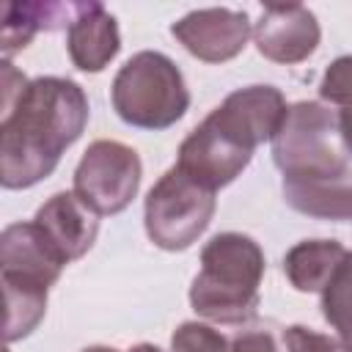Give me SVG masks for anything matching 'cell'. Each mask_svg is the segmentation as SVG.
<instances>
[{
	"label": "cell",
	"instance_id": "cell-21",
	"mask_svg": "<svg viewBox=\"0 0 352 352\" xmlns=\"http://www.w3.org/2000/svg\"><path fill=\"white\" fill-rule=\"evenodd\" d=\"M126 352H162V349H160V346H154V344H146V341H143V344H135V346H129Z\"/></svg>",
	"mask_w": 352,
	"mask_h": 352
},
{
	"label": "cell",
	"instance_id": "cell-20",
	"mask_svg": "<svg viewBox=\"0 0 352 352\" xmlns=\"http://www.w3.org/2000/svg\"><path fill=\"white\" fill-rule=\"evenodd\" d=\"M286 352H352V344L341 336L319 333L308 324H289L283 327Z\"/></svg>",
	"mask_w": 352,
	"mask_h": 352
},
{
	"label": "cell",
	"instance_id": "cell-16",
	"mask_svg": "<svg viewBox=\"0 0 352 352\" xmlns=\"http://www.w3.org/2000/svg\"><path fill=\"white\" fill-rule=\"evenodd\" d=\"M319 96L338 113L344 143L352 151V55H341L324 69L319 80Z\"/></svg>",
	"mask_w": 352,
	"mask_h": 352
},
{
	"label": "cell",
	"instance_id": "cell-6",
	"mask_svg": "<svg viewBox=\"0 0 352 352\" xmlns=\"http://www.w3.org/2000/svg\"><path fill=\"white\" fill-rule=\"evenodd\" d=\"M217 209V192L170 165L148 190L143 226L160 250H187L209 228Z\"/></svg>",
	"mask_w": 352,
	"mask_h": 352
},
{
	"label": "cell",
	"instance_id": "cell-1",
	"mask_svg": "<svg viewBox=\"0 0 352 352\" xmlns=\"http://www.w3.org/2000/svg\"><path fill=\"white\" fill-rule=\"evenodd\" d=\"M91 116L88 96L69 77L28 80L11 60H3L0 116V182L6 190H28L44 182L80 140Z\"/></svg>",
	"mask_w": 352,
	"mask_h": 352
},
{
	"label": "cell",
	"instance_id": "cell-10",
	"mask_svg": "<svg viewBox=\"0 0 352 352\" xmlns=\"http://www.w3.org/2000/svg\"><path fill=\"white\" fill-rule=\"evenodd\" d=\"M286 99L275 85H245L231 91L209 118L239 140L245 148L256 151L261 143L272 140L286 118Z\"/></svg>",
	"mask_w": 352,
	"mask_h": 352
},
{
	"label": "cell",
	"instance_id": "cell-9",
	"mask_svg": "<svg viewBox=\"0 0 352 352\" xmlns=\"http://www.w3.org/2000/svg\"><path fill=\"white\" fill-rule=\"evenodd\" d=\"M170 36L192 58L204 63H226L248 47L253 25L239 8H195L170 25Z\"/></svg>",
	"mask_w": 352,
	"mask_h": 352
},
{
	"label": "cell",
	"instance_id": "cell-7",
	"mask_svg": "<svg viewBox=\"0 0 352 352\" xmlns=\"http://www.w3.org/2000/svg\"><path fill=\"white\" fill-rule=\"evenodd\" d=\"M143 165L132 146L121 140H94L74 168V192L99 217L124 212L140 190Z\"/></svg>",
	"mask_w": 352,
	"mask_h": 352
},
{
	"label": "cell",
	"instance_id": "cell-11",
	"mask_svg": "<svg viewBox=\"0 0 352 352\" xmlns=\"http://www.w3.org/2000/svg\"><path fill=\"white\" fill-rule=\"evenodd\" d=\"M253 41L267 60L292 66L308 60L316 52L322 28L308 6L270 3L261 8L258 22H253Z\"/></svg>",
	"mask_w": 352,
	"mask_h": 352
},
{
	"label": "cell",
	"instance_id": "cell-18",
	"mask_svg": "<svg viewBox=\"0 0 352 352\" xmlns=\"http://www.w3.org/2000/svg\"><path fill=\"white\" fill-rule=\"evenodd\" d=\"M170 352H228V333L212 322H182L170 336Z\"/></svg>",
	"mask_w": 352,
	"mask_h": 352
},
{
	"label": "cell",
	"instance_id": "cell-5",
	"mask_svg": "<svg viewBox=\"0 0 352 352\" xmlns=\"http://www.w3.org/2000/svg\"><path fill=\"white\" fill-rule=\"evenodd\" d=\"M110 102L124 124L162 132L187 113L190 91L182 69L165 52L140 50L116 72Z\"/></svg>",
	"mask_w": 352,
	"mask_h": 352
},
{
	"label": "cell",
	"instance_id": "cell-13",
	"mask_svg": "<svg viewBox=\"0 0 352 352\" xmlns=\"http://www.w3.org/2000/svg\"><path fill=\"white\" fill-rule=\"evenodd\" d=\"M121 50V33L116 16L102 3H77L66 28V52L80 72L96 74Z\"/></svg>",
	"mask_w": 352,
	"mask_h": 352
},
{
	"label": "cell",
	"instance_id": "cell-17",
	"mask_svg": "<svg viewBox=\"0 0 352 352\" xmlns=\"http://www.w3.org/2000/svg\"><path fill=\"white\" fill-rule=\"evenodd\" d=\"M322 316L336 336L352 344V250L322 289Z\"/></svg>",
	"mask_w": 352,
	"mask_h": 352
},
{
	"label": "cell",
	"instance_id": "cell-3",
	"mask_svg": "<svg viewBox=\"0 0 352 352\" xmlns=\"http://www.w3.org/2000/svg\"><path fill=\"white\" fill-rule=\"evenodd\" d=\"M267 258L261 245L242 231L214 234L201 248V270L190 283L192 311L212 324H245L261 302Z\"/></svg>",
	"mask_w": 352,
	"mask_h": 352
},
{
	"label": "cell",
	"instance_id": "cell-2",
	"mask_svg": "<svg viewBox=\"0 0 352 352\" xmlns=\"http://www.w3.org/2000/svg\"><path fill=\"white\" fill-rule=\"evenodd\" d=\"M270 143L283 198L294 212L316 220H352V151L330 104L314 99L289 104Z\"/></svg>",
	"mask_w": 352,
	"mask_h": 352
},
{
	"label": "cell",
	"instance_id": "cell-19",
	"mask_svg": "<svg viewBox=\"0 0 352 352\" xmlns=\"http://www.w3.org/2000/svg\"><path fill=\"white\" fill-rule=\"evenodd\" d=\"M228 352H286L283 327L250 319L228 336Z\"/></svg>",
	"mask_w": 352,
	"mask_h": 352
},
{
	"label": "cell",
	"instance_id": "cell-8",
	"mask_svg": "<svg viewBox=\"0 0 352 352\" xmlns=\"http://www.w3.org/2000/svg\"><path fill=\"white\" fill-rule=\"evenodd\" d=\"M253 160V151L223 132L209 116L182 140L176 151V168L201 182L209 190H223L231 184Z\"/></svg>",
	"mask_w": 352,
	"mask_h": 352
},
{
	"label": "cell",
	"instance_id": "cell-4",
	"mask_svg": "<svg viewBox=\"0 0 352 352\" xmlns=\"http://www.w3.org/2000/svg\"><path fill=\"white\" fill-rule=\"evenodd\" d=\"M63 261L41 236L33 220L11 223L0 234V283L6 294V341L30 336L47 314L50 286L60 278Z\"/></svg>",
	"mask_w": 352,
	"mask_h": 352
},
{
	"label": "cell",
	"instance_id": "cell-14",
	"mask_svg": "<svg viewBox=\"0 0 352 352\" xmlns=\"http://www.w3.org/2000/svg\"><path fill=\"white\" fill-rule=\"evenodd\" d=\"M346 253L349 250L338 239H302L286 250L283 275L297 292L322 294V289L330 283Z\"/></svg>",
	"mask_w": 352,
	"mask_h": 352
},
{
	"label": "cell",
	"instance_id": "cell-12",
	"mask_svg": "<svg viewBox=\"0 0 352 352\" xmlns=\"http://www.w3.org/2000/svg\"><path fill=\"white\" fill-rule=\"evenodd\" d=\"M33 223L63 264L82 258L99 234V214L85 206L74 190L50 195L36 209Z\"/></svg>",
	"mask_w": 352,
	"mask_h": 352
},
{
	"label": "cell",
	"instance_id": "cell-15",
	"mask_svg": "<svg viewBox=\"0 0 352 352\" xmlns=\"http://www.w3.org/2000/svg\"><path fill=\"white\" fill-rule=\"evenodd\" d=\"M74 8L77 3H6L0 33L3 60H11L14 52L25 50L38 30L69 28Z\"/></svg>",
	"mask_w": 352,
	"mask_h": 352
}]
</instances>
